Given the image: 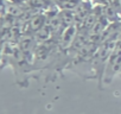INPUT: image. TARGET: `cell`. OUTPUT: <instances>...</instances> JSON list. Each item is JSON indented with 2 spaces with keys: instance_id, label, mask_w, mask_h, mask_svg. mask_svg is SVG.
<instances>
[{
  "instance_id": "6da1fadb",
  "label": "cell",
  "mask_w": 121,
  "mask_h": 114,
  "mask_svg": "<svg viewBox=\"0 0 121 114\" xmlns=\"http://www.w3.org/2000/svg\"><path fill=\"white\" fill-rule=\"evenodd\" d=\"M117 40L114 39H107L103 40L99 44L96 51L94 52L93 57L89 61V67H90V73H91V79L97 80L99 83V89H102L103 84V74L104 69L108 62L109 56L115 46Z\"/></svg>"
},
{
  "instance_id": "7a4b0ae2",
  "label": "cell",
  "mask_w": 121,
  "mask_h": 114,
  "mask_svg": "<svg viewBox=\"0 0 121 114\" xmlns=\"http://www.w3.org/2000/svg\"><path fill=\"white\" fill-rule=\"evenodd\" d=\"M121 70V39H119L109 56L104 74H103V83L109 84L115 76L120 74Z\"/></svg>"
},
{
  "instance_id": "3957f363",
  "label": "cell",
  "mask_w": 121,
  "mask_h": 114,
  "mask_svg": "<svg viewBox=\"0 0 121 114\" xmlns=\"http://www.w3.org/2000/svg\"><path fill=\"white\" fill-rule=\"evenodd\" d=\"M113 6L116 9V11L120 13V16H121V0H113Z\"/></svg>"
},
{
  "instance_id": "277c9868",
  "label": "cell",
  "mask_w": 121,
  "mask_h": 114,
  "mask_svg": "<svg viewBox=\"0 0 121 114\" xmlns=\"http://www.w3.org/2000/svg\"><path fill=\"white\" fill-rule=\"evenodd\" d=\"M119 76H121V70H120V74H119Z\"/></svg>"
}]
</instances>
